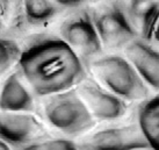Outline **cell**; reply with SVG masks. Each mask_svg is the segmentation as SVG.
<instances>
[{"label":"cell","mask_w":159,"mask_h":150,"mask_svg":"<svg viewBox=\"0 0 159 150\" xmlns=\"http://www.w3.org/2000/svg\"><path fill=\"white\" fill-rule=\"evenodd\" d=\"M21 48L16 70L36 97L75 88L87 78V68L59 36L34 34Z\"/></svg>","instance_id":"cell-1"},{"label":"cell","mask_w":159,"mask_h":150,"mask_svg":"<svg viewBox=\"0 0 159 150\" xmlns=\"http://www.w3.org/2000/svg\"><path fill=\"white\" fill-rule=\"evenodd\" d=\"M97 82L124 101L144 100L150 94L146 86L130 62L121 55H101L89 65Z\"/></svg>","instance_id":"cell-2"},{"label":"cell","mask_w":159,"mask_h":150,"mask_svg":"<svg viewBox=\"0 0 159 150\" xmlns=\"http://www.w3.org/2000/svg\"><path fill=\"white\" fill-rule=\"evenodd\" d=\"M42 108L45 121L69 140L79 138L95 126V120L75 88L43 98Z\"/></svg>","instance_id":"cell-3"},{"label":"cell","mask_w":159,"mask_h":150,"mask_svg":"<svg viewBox=\"0 0 159 150\" xmlns=\"http://www.w3.org/2000/svg\"><path fill=\"white\" fill-rule=\"evenodd\" d=\"M91 13L103 51L124 50L127 45L138 39L125 6L121 2H107Z\"/></svg>","instance_id":"cell-4"},{"label":"cell","mask_w":159,"mask_h":150,"mask_svg":"<svg viewBox=\"0 0 159 150\" xmlns=\"http://www.w3.org/2000/svg\"><path fill=\"white\" fill-rule=\"evenodd\" d=\"M59 37L86 68L103 55V48L93 22L92 13L87 9L77 11L64 19L59 27Z\"/></svg>","instance_id":"cell-5"},{"label":"cell","mask_w":159,"mask_h":150,"mask_svg":"<svg viewBox=\"0 0 159 150\" xmlns=\"http://www.w3.org/2000/svg\"><path fill=\"white\" fill-rule=\"evenodd\" d=\"M75 143L78 150H134L149 147L137 122L98 129L80 136Z\"/></svg>","instance_id":"cell-6"},{"label":"cell","mask_w":159,"mask_h":150,"mask_svg":"<svg viewBox=\"0 0 159 150\" xmlns=\"http://www.w3.org/2000/svg\"><path fill=\"white\" fill-rule=\"evenodd\" d=\"M75 90L95 121H115L124 116L128 110L127 101L92 78H85Z\"/></svg>","instance_id":"cell-7"},{"label":"cell","mask_w":159,"mask_h":150,"mask_svg":"<svg viewBox=\"0 0 159 150\" xmlns=\"http://www.w3.org/2000/svg\"><path fill=\"white\" fill-rule=\"evenodd\" d=\"M44 135V126L34 113L0 112V138L16 149Z\"/></svg>","instance_id":"cell-8"},{"label":"cell","mask_w":159,"mask_h":150,"mask_svg":"<svg viewBox=\"0 0 159 150\" xmlns=\"http://www.w3.org/2000/svg\"><path fill=\"white\" fill-rule=\"evenodd\" d=\"M123 53L146 86L159 91L158 49L153 48L141 39H136L124 48Z\"/></svg>","instance_id":"cell-9"},{"label":"cell","mask_w":159,"mask_h":150,"mask_svg":"<svg viewBox=\"0 0 159 150\" xmlns=\"http://www.w3.org/2000/svg\"><path fill=\"white\" fill-rule=\"evenodd\" d=\"M35 96L18 70L9 73L0 88V112L33 113Z\"/></svg>","instance_id":"cell-10"},{"label":"cell","mask_w":159,"mask_h":150,"mask_svg":"<svg viewBox=\"0 0 159 150\" xmlns=\"http://www.w3.org/2000/svg\"><path fill=\"white\" fill-rule=\"evenodd\" d=\"M63 7L53 0H23V16L26 27L43 28L62 13Z\"/></svg>","instance_id":"cell-11"},{"label":"cell","mask_w":159,"mask_h":150,"mask_svg":"<svg viewBox=\"0 0 159 150\" xmlns=\"http://www.w3.org/2000/svg\"><path fill=\"white\" fill-rule=\"evenodd\" d=\"M137 124L149 147L159 150V94L141 105L137 113Z\"/></svg>","instance_id":"cell-12"},{"label":"cell","mask_w":159,"mask_h":150,"mask_svg":"<svg viewBox=\"0 0 159 150\" xmlns=\"http://www.w3.org/2000/svg\"><path fill=\"white\" fill-rule=\"evenodd\" d=\"M138 39L144 40L159 9V0H130L125 6Z\"/></svg>","instance_id":"cell-13"},{"label":"cell","mask_w":159,"mask_h":150,"mask_svg":"<svg viewBox=\"0 0 159 150\" xmlns=\"http://www.w3.org/2000/svg\"><path fill=\"white\" fill-rule=\"evenodd\" d=\"M0 16L4 27L13 33L26 30L23 0H0Z\"/></svg>","instance_id":"cell-14"},{"label":"cell","mask_w":159,"mask_h":150,"mask_svg":"<svg viewBox=\"0 0 159 150\" xmlns=\"http://www.w3.org/2000/svg\"><path fill=\"white\" fill-rule=\"evenodd\" d=\"M21 45L8 36H0V76L6 75L16 66L21 56Z\"/></svg>","instance_id":"cell-15"},{"label":"cell","mask_w":159,"mask_h":150,"mask_svg":"<svg viewBox=\"0 0 159 150\" xmlns=\"http://www.w3.org/2000/svg\"><path fill=\"white\" fill-rule=\"evenodd\" d=\"M16 150H78L75 143L69 138L56 137V138H41L30 142Z\"/></svg>","instance_id":"cell-16"},{"label":"cell","mask_w":159,"mask_h":150,"mask_svg":"<svg viewBox=\"0 0 159 150\" xmlns=\"http://www.w3.org/2000/svg\"><path fill=\"white\" fill-rule=\"evenodd\" d=\"M142 41H144L148 44L152 45L153 48L159 50V9L156 14V18L152 22V25H151L150 29L146 34L145 39Z\"/></svg>","instance_id":"cell-17"},{"label":"cell","mask_w":159,"mask_h":150,"mask_svg":"<svg viewBox=\"0 0 159 150\" xmlns=\"http://www.w3.org/2000/svg\"><path fill=\"white\" fill-rule=\"evenodd\" d=\"M53 1L64 8V7H78V6H81L91 1H95V0H53Z\"/></svg>","instance_id":"cell-18"},{"label":"cell","mask_w":159,"mask_h":150,"mask_svg":"<svg viewBox=\"0 0 159 150\" xmlns=\"http://www.w3.org/2000/svg\"><path fill=\"white\" fill-rule=\"evenodd\" d=\"M0 150H13V149H12V147L9 146L8 143H6V142L2 141L0 138Z\"/></svg>","instance_id":"cell-19"},{"label":"cell","mask_w":159,"mask_h":150,"mask_svg":"<svg viewBox=\"0 0 159 150\" xmlns=\"http://www.w3.org/2000/svg\"><path fill=\"white\" fill-rule=\"evenodd\" d=\"M134 150H153L150 147H146V148H139V149H134Z\"/></svg>","instance_id":"cell-20"},{"label":"cell","mask_w":159,"mask_h":150,"mask_svg":"<svg viewBox=\"0 0 159 150\" xmlns=\"http://www.w3.org/2000/svg\"><path fill=\"white\" fill-rule=\"evenodd\" d=\"M2 28H4V25H2V21H1V16H0V31H1Z\"/></svg>","instance_id":"cell-21"}]
</instances>
